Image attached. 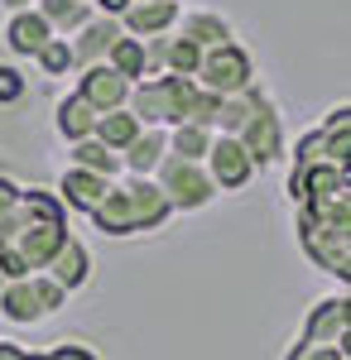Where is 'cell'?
Segmentation results:
<instances>
[{
    "instance_id": "1",
    "label": "cell",
    "mask_w": 351,
    "mask_h": 360,
    "mask_svg": "<svg viewBox=\"0 0 351 360\" xmlns=\"http://www.w3.org/2000/svg\"><path fill=\"white\" fill-rule=\"evenodd\" d=\"M168 217H173V202H168V193L159 188V178H140V173H130L125 183H111L106 202L92 212L97 231H106V236L159 231Z\"/></svg>"
},
{
    "instance_id": "2",
    "label": "cell",
    "mask_w": 351,
    "mask_h": 360,
    "mask_svg": "<svg viewBox=\"0 0 351 360\" xmlns=\"http://www.w3.org/2000/svg\"><path fill=\"white\" fill-rule=\"evenodd\" d=\"M192 96H197V77H178V72H154L135 82L130 91V111L144 125H159V130H178L192 120Z\"/></svg>"
},
{
    "instance_id": "3",
    "label": "cell",
    "mask_w": 351,
    "mask_h": 360,
    "mask_svg": "<svg viewBox=\"0 0 351 360\" xmlns=\"http://www.w3.org/2000/svg\"><path fill=\"white\" fill-rule=\"evenodd\" d=\"M63 303H68V288H63V283H58L49 269H39V274H29V278H10V283H5L0 312H5L10 322L29 327V322H44V317H54Z\"/></svg>"
},
{
    "instance_id": "4",
    "label": "cell",
    "mask_w": 351,
    "mask_h": 360,
    "mask_svg": "<svg viewBox=\"0 0 351 360\" xmlns=\"http://www.w3.org/2000/svg\"><path fill=\"white\" fill-rule=\"evenodd\" d=\"M154 178H159V188L168 193L173 212H202V207H212L216 197H221L216 178L207 173V164H197V159H178V154H168Z\"/></svg>"
},
{
    "instance_id": "5",
    "label": "cell",
    "mask_w": 351,
    "mask_h": 360,
    "mask_svg": "<svg viewBox=\"0 0 351 360\" xmlns=\"http://www.w3.org/2000/svg\"><path fill=\"white\" fill-rule=\"evenodd\" d=\"M250 82H255V63H250V53H245L241 44H221V49H212V53L202 58L197 86H207L216 96H236Z\"/></svg>"
},
{
    "instance_id": "6",
    "label": "cell",
    "mask_w": 351,
    "mask_h": 360,
    "mask_svg": "<svg viewBox=\"0 0 351 360\" xmlns=\"http://www.w3.org/2000/svg\"><path fill=\"white\" fill-rule=\"evenodd\" d=\"M207 173L216 178V188H221V193H241L245 183L260 173V164L250 159V149H245L236 135H221V130H216L212 154H207Z\"/></svg>"
},
{
    "instance_id": "7",
    "label": "cell",
    "mask_w": 351,
    "mask_h": 360,
    "mask_svg": "<svg viewBox=\"0 0 351 360\" xmlns=\"http://www.w3.org/2000/svg\"><path fill=\"white\" fill-rule=\"evenodd\" d=\"M130 91H135V82L121 77L111 63H92V68H82V72H78V96H87L101 115L130 106Z\"/></svg>"
},
{
    "instance_id": "8",
    "label": "cell",
    "mask_w": 351,
    "mask_h": 360,
    "mask_svg": "<svg viewBox=\"0 0 351 360\" xmlns=\"http://www.w3.org/2000/svg\"><path fill=\"white\" fill-rule=\"evenodd\" d=\"M49 39H54V25L44 20L39 5H29V10H10V20H5V49H10L15 58H39Z\"/></svg>"
},
{
    "instance_id": "9",
    "label": "cell",
    "mask_w": 351,
    "mask_h": 360,
    "mask_svg": "<svg viewBox=\"0 0 351 360\" xmlns=\"http://www.w3.org/2000/svg\"><path fill=\"white\" fill-rule=\"evenodd\" d=\"M351 327V293H332V298H318L303 317V341H323V346H337L342 332Z\"/></svg>"
},
{
    "instance_id": "10",
    "label": "cell",
    "mask_w": 351,
    "mask_h": 360,
    "mask_svg": "<svg viewBox=\"0 0 351 360\" xmlns=\"http://www.w3.org/2000/svg\"><path fill=\"white\" fill-rule=\"evenodd\" d=\"M183 20V5L178 0H135L125 15H121V25L130 39H159V34H173Z\"/></svg>"
},
{
    "instance_id": "11",
    "label": "cell",
    "mask_w": 351,
    "mask_h": 360,
    "mask_svg": "<svg viewBox=\"0 0 351 360\" xmlns=\"http://www.w3.org/2000/svg\"><path fill=\"white\" fill-rule=\"evenodd\" d=\"M125 39V25L116 20V15H92L87 25L73 34V49H78V72L82 68H92V63H106L111 49Z\"/></svg>"
},
{
    "instance_id": "12",
    "label": "cell",
    "mask_w": 351,
    "mask_h": 360,
    "mask_svg": "<svg viewBox=\"0 0 351 360\" xmlns=\"http://www.w3.org/2000/svg\"><path fill=\"white\" fill-rule=\"evenodd\" d=\"M111 183L116 178H101V173H92V168H68L63 178H58V197L68 202V212H78V217H92L101 202H106L111 193Z\"/></svg>"
},
{
    "instance_id": "13",
    "label": "cell",
    "mask_w": 351,
    "mask_h": 360,
    "mask_svg": "<svg viewBox=\"0 0 351 360\" xmlns=\"http://www.w3.org/2000/svg\"><path fill=\"white\" fill-rule=\"evenodd\" d=\"M250 149V159L260 168H270L279 154H284V125H279V111H274V101L265 106V111H255L250 120H245V130L236 135Z\"/></svg>"
},
{
    "instance_id": "14",
    "label": "cell",
    "mask_w": 351,
    "mask_h": 360,
    "mask_svg": "<svg viewBox=\"0 0 351 360\" xmlns=\"http://www.w3.org/2000/svg\"><path fill=\"white\" fill-rule=\"evenodd\" d=\"M54 125H58V135L68 139V144H78V139H92L97 135V125H101V111L87 101V96H63L58 101V115H54Z\"/></svg>"
},
{
    "instance_id": "15",
    "label": "cell",
    "mask_w": 351,
    "mask_h": 360,
    "mask_svg": "<svg viewBox=\"0 0 351 360\" xmlns=\"http://www.w3.org/2000/svg\"><path fill=\"white\" fill-rule=\"evenodd\" d=\"M168 154H173V149H168V130H159V125H144V130H140V139L125 149V173L154 178Z\"/></svg>"
},
{
    "instance_id": "16",
    "label": "cell",
    "mask_w": 351,
    "mask_h": 360,
    "mask_svg": "<svg viewBox=\"0 0 351 360\" xmlns=\"http://www.w3.org/2000/svg\"><path fill=\"white\" fill-rule=\"evenodd\" d=\"M178 34L192 39L202 53H212V49H221V44H236L231 25H226L216 10H192V15H183V20H178Z\"/></svg>"
},
{
    "instance_id": "17",
    "label": "cell",
    "mask_w": 351,
    "mask_h": 360,
    "mask_svg": "<svg viewBox=\"0 0 351 360\" xmlns=\"http://www.w3.org/2000/svg\"><path fill=\"white\" fill-rule=\"evenodd\" d=\"M49 274L68 288V293H78V288H87V278H92V250L82 245L78 236H68V245L58 250V259L49 264Z\"/></svg>"
},
{
    "instance_id": "18",
    "label": "cell",
    "mask_w": 351,
    "mask_h": 360,
    "mask_svg": "<svg viewBox=\"0 0 351 360\" xmlns=\"http://www.w3.org/2000/svg\"><path fill=\"white\" fill-rule=\"evenodd\" d=\"M265 106H270V96H265V91H260L255 82L245 86V91H236V96H221V115H216V130H221V135H241L245 120H250L255 111H265Z\"/></svg>"
},
{
    "instance_id": "19",
    "label": "cell",
    "mask_w": 351,
    "mask_h": 360,
    "mask_svg": "<svg viewBox=\"0 0 351 360\" xmlns=\"http://www.w3.org/2000/svg\"><path fill=\"white\" fill-rule=\"evenodd\" d=\"M73 149V164L78 168H92V173H101V178H121L125 173V154L121 149H111L106 139H78V144H68Z\"/></svg>"
},
{
    "instance_id": "20",
    "label": "cell",
    "mask_w": 351,
    "mask_h": 360,
    "mask_svg": "<svg viewBox=\"0 0 351 360\" xmlns=\"http://www.w3.org/2000/svg\"><path fill=\"white\" fill-rule=\"evenodd\" d=\"M111 68L121 72V77H130V82H144V77H154V68H149V39H121L116 49H111V58H106Z\"/></svg>"
},
{
    "instance_id": "21",
    "label": "cell",
    "mask_w": 351,
    "mask_h": 360,
    "mask_svg": "<svg viewBox=\"0 0 351 360\" xmlns=\"http://www.w3.org/2000/svg\"><path fill=\"white\" fill-rule=\"evenodd\" d=\"M39 10H44V20L54 25V34H63V39H73V34L97 15L92 0H39Z\"/></svg>"
},
{
    "instance_id": "22",
    "label": "cell",
    "mask_w": 351,
    "mask_h": 360,
    "mask_svg": "<svg viewBox=\"0 0 351 360\" xmlns=\"http://www.w3.org/2000/svg\"><path fill=\"white\" fill-rule=\"evenodd\" d=\"M140 130H144V120H140L130 106H121V111H106V115H101V125H97V139H106L111 149H121V154H125V149H130V144L140 139Z\"/></svg>"
},
{
    "instance_id": "23",
    "label": "cell",
    "mask_w": 351,
    "mask_h": 360,
    "mask_svg": "<svg viewBox=\"0 0 351 360\" xmlns=\"http://www.w3.org/2000/svg\"><path fill=\"white\" fill-rule=\"evenodd\" d=\"M212 139H216L212 125H197V120H188V125L168 130V149H173L178 159H197V164H207V154H212Z\"/></svg>"
},
{
    "instance_id": "24",
    "label": "cell",
    "mask_w": 351,
    "mask_h": 360,
    "mask_svg": "<svg viewBox=\"0 0 351 360\" xmlns=\"http://www.w3.org/2000/svg\"><path fill=\"white\" fill-rule=\"evenodd\" d=\"M34 63H39V72H44V77H68V72H78V49H73V39L54 34Z\"/></svg>"
},
{
    "instance_id": "25",
    "label": "cell",
    "mask_w": 351,
    "mask_h": 360,
    "mask_svg": "<svg viewBox=\"0 0 351 360\" xmlns=\"http://www.w3.org/2000/svg\"><path fill=\"white\" fill-rule=\"evenodd\" d=\"M284 360H347V356H342L337 346H323V341H303V336H298V346H294V351H289Z\"/></svg>"
},
{
    "instance_id": "26",
    "label": "cell",
    "mask_w": 351,
    "mask_h": 360,
    "mask_svg": "<svg viewBox=\"0 0 351 360\" xmlns=\"http://www.w3.org/2000/svg\"><path fill=\"white\" fill-rule=\"evenodd\" d=\"M20 96H25V77H20V68L0 63V106H15Z\"/></svg>"
},
{
    "instance_id": "27",
    "label": "cell",
    "mask_w": 351,
    "mask_h": 360,
    "mask_svg": "<svg viewBox=\"0 0 351 360\" xmlns=\"http://www.w3.org/2000/svg\"><path fill=\"white\" fill-rule=\"evenodd\" d=\"M20 197H25V188H20V183L0 178V231L15 221V212H20Z\"/></svg>"
},
{
    "instance_id": "28",
    "label": "cell",
    "mask_w": 351,
    "mask_h": 360,
    "mask_svg": "<svg viewBox=\"0 0 351 360\" xmlns=\"http://www.w3.org/2000/svg\"><path fill=\"white\" fill-rule=\"evenodd\" d=\"M49 360H97V351L82 346V341H58L54 351H49Z\"/></svg>"
},
{
    "instance_id": "29",
    "label": "cell",
    "mask_w": 351,
    "mask_h": 360,
    "mask_svg": "<svg viewBox=\"0 0 351 360\" xmlns=\"http://www.w3.org/2000/svg\"><path fill=\"white\" fill-rule=\"evenodd\" d=\"M130 5H135V0H97V15H116V20H121Z\"/></svg>"
},
{
    "instance_id": "30",
    "label": "cell",
    "mask_w": 351,
    "mask_h": 360,
    "mask_svg": "<svg viewBox=\"0 0 351 360\" xmlns=\"http://www.w3.org/2000/svg\"><path fill=\"white\" fill-rule=\"evenodd\" d=\"M0 360H25V346H15V341H0Z\"/></svg>"
},
{
    "instance_id": "31",
    "label": "cell",
    "mask_w": 351,
    "mask_h": 360,
    "mask_svg": "<svg viewBox=\"0 0 351 360\" xmlns=\"http://www.w3.org/2000/svg\"><path fill=\"white\" fill-rule=\"evenodd\" d=\"M5 10H29V5H39V0H0Z\"/></svg>"
},
{
    "instance_id": "32",
    "label": "cell",
    "mask_w": 351,
    "mask_h": 360,
    "mask_svg": "<svg viewBox=\"0 0 351 360\" xmlns=\"http://www.w3.org/2000/svg\"><path fill=\"white\" fill-rule=\"evenodd\" d=\"M25 360H49V351H25Z\"/></svg>"
},
{
    "instance_id": "33",
    "label": "cell",
    "mask_w": 351,
    "mask_h": 360,
    "mask_svg": "<svg viewBox=\"0 0 351 360\" xmlns=\"http://www.w3.org/2000/svg\"><path fill=\"white\" fill-rule=\"evenodd\" d=\"M5 283H10V278H5V269H0V298H5Z\"/></svg>"
},
{
    "instance_id": "34",
    "label": "cell",
    "mask_w": 351,
    "mask_h": 360,
    "mask_svg": "<svg viewBox=\"0 0 351 360\" xmlns=\"http://www.w3.org/2000/svg\"><path fill=\"white\" fill-rule=\"evenodd\" d=\"M92 5H97V0H92Z\"/></svg>"
}]
</instances>
